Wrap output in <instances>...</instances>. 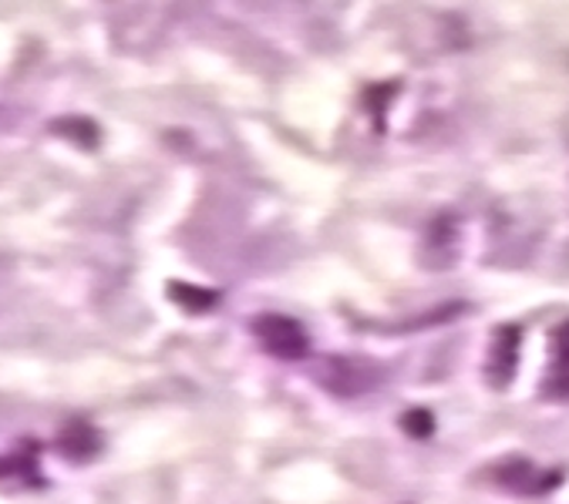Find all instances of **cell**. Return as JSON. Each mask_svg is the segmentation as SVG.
Instances as JSON below:
<instances>
[{
    "mask_svg": "<svg viewBox=\"0 0 569 504\" xmlns=\"http://www.w3.org/2000/svg\"><path fill=\"white\" fill-rule=\"evenodd\" d=\"M253 333L263 343V350L273 353L277 360H303L310 353V340H307L303 326L290 316L267 313V316L253 320Z\"/></svg>",
    "mask_w": 569,
    "mask_h": 504,
    "instance_id": "6da1fadb",
    "label": "cell"
},
{
    "mask_svg": "<svg viewBox=\"0 0 569 504\" xmlns=\"http://www.w3.org/2000/svg\"><path fill=\"white\" fill-rule=\"evenodd\" d=\"M516 356H519V326L496 330V343H492V381L499 387H506L512 381Z\"/></svg>",
    "mask_w": 569,
    "mask_h": 504,
    "instance_id": "7a4b0ae2",
    "label": "cell"
},
{
    "mask_svg": "<svg viewBox=\"0 0 569 504\" xmlns=\"http://www.w3.org/2000/svg\"><path fill=\"white\" fill-rule=\"evenodd\" d=\"M552 350H556V363L569 370V320L552 333Z\"/></svg>",
    "mask_w": 569,
    "mask_h": 504,
    "instance_id": "5b68a950",
    "label": "cell"
},
{
    "mask_svg": "<svg viewBox=\"0 0 569 504\" xmlns=\"http://www.w3.org/2000/svg\"><path fill=\"white\" fill-rule=\"evenodd\" d=\"M401 427H405V434H408V437L425 441V437H431L435 421H431V414H428V411H408V414L401 417Z\"/></svg>",
    "mask_w": 569,
    "mask_h": 504,
    "instance_id": "277c9868",
    "label": "cell"
},
{
    "mask_svg": "<svg viewBox=\"0 0 569 504\" xmlns=\"http://www.w3.org/2000/svg\"><path fill=\"white\" fill-rule=\"evenodd\" d=\"M169 296H172L176 303H182V310H189V313H202V310H209V306L216 303V293L196 290V286H186V283H176V286L169 290Z\"/></svg>",
    "mask_w": 569,
    "mask_h": 504,
    "instance_id": "3957f363",
    "label": "cell"
}]
</instances>
